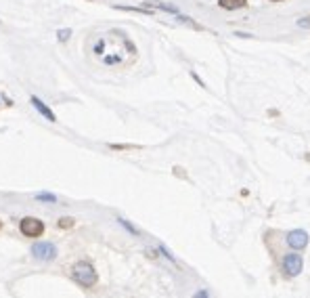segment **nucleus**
<instances>
[{"label": "nucleus", "instance_id": "1", "mask_svg": "<svg viewBox=\"0 0 310 298\" xmlns=\"http://www.w3.org/2000/svg\"><path fill=\"white\" fill-rule=\"evenodd\" d=\"M92 53L97 59L105 65H124L130 59H134L136 55V46L130 42V38L124 32H109V34H101L92 44Z\"/></svg>", "mask_w": 310, "mask_h": 298}, {"label": "nucleus", "instance_id": "2", "mask_svg": "<svg viewBox=\"0 0 310 298\" xmlns=\"http://www.w3.org/2000/svg\"><path fill=\"white\" fill-rule=\"evenodd\" d=\"M71 277H74L80 285H84V288H92L94 283H97V271H94L92 265L88 263H76L74 269H71Z\"/></svg>", "mask_w": 310, "mask_h": 298}, {"label": "nucleus", "instance_id": "3", "mask_svg": "<svg viewBox=\"0 0 310 298\" xmlns=\"http://www.w3.org/2000/svg\"><path fill=\"white\" fill-rule=\"evenodd\" d=\"M302 269H304V258L297 252H289V254L283 256V271H285V275L287 277L300 275Z\"/></svg>", "mask_w": 310, "mask_h": 298}, {"label": "nucleus", "instance_id": "4", "mask_svg": "<svg viewBox=\"0 0 310 298\" xmlns=\"http://www.w3.org/2000/svg\"><path fill=\"white\" fill-rule=\"evenodd\" d=\"M19 229H21L23 235H28V237H40L44 233V223L38 221V219H34V217H26L19 223Z\"/></svg>", "mask_w": 310, "mask_h": 298}, {"label": "nucleus", "instance_id": "5", "mask_svg": "<svg viewBox=\"0 0 310 298\" xmlns=\"http://www.w3.org/2000/svg\"><path fill=\"white\" fill-rule=\"evenodd\" d=\"M32 254L38 260H53L57 256V248L51 242H38V244H34Z\"/></svg>", "mask_w": 310, "mask_h": 298}, {"label": "nucleus", "instance_id": "6", "mask_svg": "<svg viewBox=\"0 0 310 298\" xmlns=\"http://www.w3.org/2000/svg\"><path fill=\"white\" fill-rule=\"evenodd\" d=\"M287 244L291 250H304L308 246V233L304 229H295L287 233Z\"/></svg>", "mask_w": 310, "mask_h": 298}, {"label": "nucleus", "instance_id": "7", "mask_svg": "<svg viewBox=\"0 0 310 298\" xmlns=\"http://www.w3.org/2000/svg\"><path fill=\"white\" fill-rule=\"evenodd\" d=\"M32 105L36 107V110H38L44 118H46V120H51V122H57V118H55V114L51 112V107L49 105H46L44 101H40L38 97H32Z\"/></svg>", "mask_w": 310, "mask_h": 298}, {"label": "nucleus", "instance_id": "8", "mask_svg": "<svg viewBox=\"0 0 310 298\" xmlns=\"http://www.w3.org/2000/svg\"><path fill=\"white\" fill-rule=\"evenodd\" d=\"M145 7H151V9H160V11H166V13H174L178 15V9L174 5H168V3H160V0H147Z\"/></svg>", "mask_w": 310, "mask_h": 298}, {"label": "nucleus", "instance_id": "9", "mask_svg": "<svg viewBox=\"0 0 310 298\" xmlns=\"http://www.w3.org/2000/svg\"><path fill=\"white\" fill-rule=\"evenodd\" d=\"M218 5L226 11H235V9H243L247 5V0H218Z\"/></svg>", "mask_w": 310, "mask_h": 298}, {"label": "nucleus", "instance_id": "10", "mask_svg": "<svg viewBox=\"0 0 310 298\" xmlns=\"http://www.w3.org/2000/svg\"><path fill=\"white\" fill-rule=\"evenodd\" d=\"M59 227H61V229H69V227H74V219H69V217H65V219H59Z\"/></svg>", "mask_w": 310, "mask_h": 298}, {"label": "nucleus", "instance_id": "11", "mask_svg": "<svg viewBox=\"0 0 310 298\" xmlns=\"http://www.w3.org/2000/svg\"><path fill=\"white\" fill-rule=\"evenodd\" d=\"M36 200H42V202H57V195H53V193H36Z\"/></svg>", "mask_w": 310, "mask_h": 298}, {"label": "nucleus", "instance_id": "12", "mask_svg": "<svg viewBox=\"0 0 310 298\" xmlns=\"http://www.w3.org/2000/svg\"><path fill=\"white\" fill-rule=\"evenodd\" d=\"M57 36H59V40H61V42H65V40L69 38V36H71V30H59Z\"/></svg>", "mask_w": 310, "mask_h": 298}, {"label": "nucleus", "instance_id": "13", "mask_svg": "<svg viewBox=\"0 0 310 298\" xmlns=\"http://www.w3.org/2000/svg\"><path fill=\"white\" fill-rule=\"evenodd\" d=\"M117 221H120V223H122V225H124V227H126V229H128V231H130V233H134V235H136V233H138V231H136V229H134V227H132V225H130V223H128V221H126V219H117Z\"/></svg>", "mask_w": 310, "mask_h": 298}, {"label": "nucleus", "instance_id": "14", "mask_svg": "<svg viewBox=\"0 0 310 298\" xmlns=\"http://www.w3.org/2000/svg\"><path fill=\"white\" fill-rule=\"evenodd\" d=\"M193 298H210V292L206 290V288H201V290H197L195 292V296Z\"/></svg>", "mask_w": 310, "mask_h": 298}, {"label": "nucleus", "instance_id": "15", "mask_svg": "<svg viewBox=\"0 0 310 298\" xmlns=\"http://www.w3.org/2000/svg\"><path fill=\"white\" fill-rule=\"evenodd\" d=\"M297 26H300V28H308L310 26V17H304L302 21H297Z\"/></svg>", "mask_w": 310, "mask_h": 298}, {"label": "nucleus", "instance_id": "16", "mask_svg": "<svg viewBox=\"0 0 310 298\" xmlns=\"http://www.w3.org/2000/svg\"><path fill=\"white\" fill-rule=\"evenodd\" d=\"M272 3H281V0H272Z\"/></svg>", "mask_w": 310, "mask_h": 298}, {"label": "nucleus", "instance_id": "17", "mask_svg": "<svg viewBox=\"0 0 310 298\" xmlns=\"http://www.w3.org/2000/svg\"><path fill=\"white\" fill-rule=\"evenodd\" d=\"M0 227H3V223H0Z\"/></svg>", "mask_w": 310, "mask_h": 298}]
</instances>
